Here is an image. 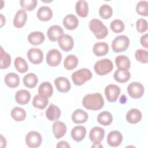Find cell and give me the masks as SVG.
Instances as JSON below:
<instances>
[{
  "instance_id": "f6af8a7d",
  "label": "cell",
  "mask_w": 148,
  "mask_h": 148,
  "mask_svg": "<svg viewBox=\"0 0 148 148\" xmlns=\"http://www.w3.org/2000/svg\"><path fill=\"white\" fill-rule=\"evenodd\" d=\"M140 43L145 48H147V34L142 35L140 38Z\"/></svg>"
},
{
  "instance_id": "e575fe53",
  "label": "cell",
  "mask_w": 148,
  "mask_h": 148,
  "mask_svg": "<svg viewBox=\"0 0 148 148\" xmlns=\"http://www.w3.org/2000/svg\"><path fill=\"white\" fill-rule=\"evenodd\" d=\"M78 64L77 58L73 54L68 55L64 60V66L67 70H72L75 68Z\"/></svg>"
},
{
  "instance_id": "ac0fdd59",
  "label": "cell",
  "mask_w": 148,
  "mask_h": 148,
  "mask_svg": "<svg viewBox=\"0 0 148 148\" xmlns=\"http://www.w3.org/2000/svg\"><path fill=\"white\" fill-rule=\"evenodd\" d=\"M53 132L57 139H59L64 136L66 132V127L65 124L61 121H56L52 127Z\"/></svg>"
},
{
  "instance_id": "9c48e42d",
  "label": "cell",
  "mask_w": 148,
  "mask_h": 148,
  "mask_svg": "<svg viewBox=\"0 0 148 148\" xmlns=\"http://www.w3.org/2000/svg\"><path fill=\"white\" fill-rule=\"evenodd\" d=\"M120 87L113 84L108 85L105 89V94L107 100L110 102H116L120 93Z\"/></svg>"
},
{
  "instance_id": "bcb514c9",
  "label": "cell",
  "mask_w": 148,
  "mask_h": 148,
  "mask_svg": "<svg viewBox=\"0 0 148 148\" xmlns=\"http://www.w3.org/2000/svg\"><path fill=\"white\" fill-rule=\"evenodd\" d=\"M57 147H70L68 143L64 140H61L59 142L56 146Z\"/></svg>"
},
{
  "instance_id": "7dc6e473",
  "label": "cell",
  "mask_w": 148,
  "mask_h": 148,
  "mask_svg": "<svg viewBox=\"0 0 148 148\" xmlns=\"http://www.w3.org/2000/svg\"><path fill=\"white\" fill-rule=\"evenodd\" d=\"M1 27H2L3 26V25L5 23V18L3 17V16L2 14H1Z\"/></svg>"
},
{
  "instance_id": "cb8c5ba5",
  "label": "cell",
  "mask_w": 148,
  "mask_h": 148,
  "mask_svg": "<svg viewBox=\"0 0 148 148\" xmlns=\"http://www.w3.org/2000/svg\"><path fill=\"white\" fill-rule=\"evenodd\" d=\"M142 117L140 111L138 109H132L130 110L126 114L127 121L131 124H136L139 122Z\"/></svg>"
},
{
  "instance_id": "d590c367",
  "label": "cell",
  "mask_w": 148,
  "mask_h": 148,
  "mask_svg": "<svg viewBox=\"0 0 148 148\" xmlns=\"http://www.w3.org/2000/svg\"><path fill=\"white\" fill-rule=\"evenodd\" d=\"M14 65L16 70L20 73H24L28 69V66L26 61L20 57L15 58Z\"/></svg>"
},
{
  "instance_id": "4fadbf2b",
  "label": "cell",
  "mask_w": 148,
  "mask_h": 148,
  "mask_svg": "<svg viewBox=\"0 0 148 148\" xmlns=\"http://www.w3.org/2000/svg\"><path fill=\"white\" fill-rule=\"evenodd\" d=\"M123 140V136L118 131H112L109 133L107 136L108 145L112 147L119 146Z\"/></svg>"
},
{
  "instance_id": "f35d334b",
  "label": "cell",
  "mask_w": 148,
  "mask_h": 148,
  "mask_svg": "<svg viewBox=\"0 0 148 148\" xmlns=\"http://www.w3.org/2000/svg\"><path fill=\"white\" fill-rule=\"evenodd\" d=\"M113 10L110 6L108 4H103L99 9L100 17L103 19H108L112 16Z\"/></svg>"
},
{
  "instance_id": "8fae6325",
  "label": "cell",
  "mask_w": 148,
  "mask_h": 148,
  "mask_svg": "<svg viewBox=\"0 0 148 148\" xmlns=\"http://www.w3.org/2000/svg\"><path fill=\"white\" fill-rule=\"evenodd\" d=\"M58 43L60 48L65 51H69L73 47V39L68 34H63L58 39Z\"/></svg>"
},
{
  "instance_id": "d6a6232c",
  "label": "cell",
  "mask_w": 148,
  "mask_h": 148,
  "mask_svg": "<svg viewBox=\"0 0 148 148\" xmlns=\"http://www.w3.org/2000/svg\"><path fill=\"white\" fill-rule=\"evenodd\" d=\"M113 120L111 113L107 111H103L98 114L97 116L98 122L103 125H109Z\"/></svg>"
},
{
  "instance_id": "d4e9b609",
  "label": "cell",
  "mask_w": 148,
  "mask_h": 148,
  "mask_svg": "<svg viewBox=\"0 0 148 148\" xmlns=\"http://www.w3.org/2000/svg\"><path fill=\"white\" fill-rule=\"evenodd\" d=\"M31 99L30 92L26 90H20L15 95V100L20 105L27 104Z\"/></svg>"
},
{
  "instance_id": "b9f144b4",
  "label": "cell",
  "mask_w": 148,
  "mask_h": 148,
  "mask_svg": "<svg viewBox=\"0 0 148 148\" xmlns=\"http://www.w3.org/2000/svg\"><path fill=\"white\" fill-rule=\"evenodd\" d=\"M135 57L137 61L142 63H147L148 62V53L146 50L138 49L135 51Z\"/></svg>"
},
{
  "instance_id": "8992f818",
  "label": "cell",
  "mask_w": 148,
  "mask_h": 148,
  "mask_svg": "<svg viewBox=\"0 0 148 148\" xmlns=\"http://www.w3.org/2000/svg\"><path fill=\"white\" fill-rule=\"evenodd\" d=\"M127 91L132 98H140L144 94V87L140 83L132 82L128 86Z\"/></svg>"
},
{
  "instance_id": "52a82bcc",
  "label": "cell",
  "mask_w": 148,
  "mask_h": 148,
  "mask_svg": "<svg viewBox=\"0 0 148 148\" xmlns=\"http://www.w3.org/2000/svg\"><path fill=\"white\" fill-rule=\"evenodd\" d=\"M42 139L40 134L36 131H30L25 136V142L28 147L35 148L42 143Z\"/></svg>"
},
{
  "instance_id": "484cf974",
  "label": "cell",
  "mask_w": 148,
  "mask_h": 148,
  "mask_svg": "<svg viewBox=\"0 0 148 148\" xmlns=\"http://www.w3.org/2000/svg\"><path fill=\"white\" fill-rule=\"evenodd\" d=\"M4 81L5 84L10 88H16L19 85L20 78L17 74L11 72L5 76Z\"/></svg>"
},
{
  "instance_id": "4316f807",
  "label": "cell",
  "mask_w": 148,
  "mask_h": 148,
  "mask_svg": "<svg viewBox=\"0 0 148 148\" xmlns=\"http://www.w3.org/2000/svg\"><path fill=\"white\" fill-rule=\"evenodd\" d=\"M115 63L119 69L128 70L131 66L130 59L124 55H120L116 57Z\"/></svg>"
},
{
  "instance_id": "6da1fadb",
  "label": "cell",
  "mask_w": 148,
  "mask_h": 148,
  "mask_svg": "<svg viewBox=\"0 0 148 148\" xmlns=\"http://www.w3.org/2000/svg\"><path fill=\"white\" fill-rule=\"evenodd\" d=\"M82 105L87 109L97 110L103 107L104 100L102 95L99 93L88 94L83 98Z\"/></svg>"
},
{
  "instance_id": "f546056e",
  "label": "cell",
  "mask_w": 148,
  "mask_h": 148,
  "mask_svg": "<svg viewBox=\"0 0 148 148\" xmlns=\"http://www.w3.org/2000/svg\"><path fill=\"white\" fill-rule=\"evenodd\" d=\"M75 9L77 15L79 16L82 17H87L88 13V6L87 2L83 0L78 1L76 3Z\"/></svg>"
},
{
  "instance_id": "44dd1931",
  "label": "cell",
  "mask_w": 148,
  "mask_h": 148,
  "mask_svg": "<svg viewBox=\"0 0 148 148\" xmlns=\"http://www.w3.org/2000/svg\"><path fill=\"white\" fill-rule=\"evenodd\" d=\"M45 114L48 120L50 121H55L60 118L61 116V110L56 105L51 104L46 110Z\"/></svg>"
},
{
  "instance_id": "74e56055",
  "label": "cell",
  "mask_w": 148,
  "mask_h": 148,
  "mask_svg": "<svg viewBox=\"0 0 148 148\" xmlns=\"http://www.w3.org/2000/svg\"><path fill=\"white\" fill-rule=\"evenodd\" d=\"M11 63L10 56L5 52L2 47H1V65L0 68L1 69H5L8 68Z\"/></svg>"
},
{
  "instance_id": "2e32d148",
  "label": "cell",
  "mask_w": 148,
  "mask_h": 148,
  "mask_svg": "<svg viewBox=\"0 0 148 148\" xmlns=\"http://www.w3.org/2000/svg\"><path fill=\"white\" fill-rule=\"evenodd\" d=\"M38 93L39 95L43 98H50L53 93V88L51 83L48 82L42 83L39 86Z\"/></svg>"
},
{
  "instance_id": "ffe728a7",
  "label": "cell",
  "mask_w": 148,
  "mask_h": 148,
  "mask_svg": "<svg viewBox=\"0 0 148 148\" xmlns=\"http://www.w3.org/2000/svg\"><path fill=\"white\" fill-rule=\"evenodd\" d=\"M63 24L65 28L69 30L75 29L79 24V20L74 14H67L63 20Z\"/></svg>"
},
{
  "instance_id": "e0dca14e",
  "label": "cell",
  "mask_w": 148,
  "mask_h": 148,
  "mask_svg": "<svg viewBox=\"0 0 148 148\" xmlns=\"http://www.w3.org/2000/svg\"><path fill=\"white\" fill-rule=\"evenodd\" d=\"M27 13L24 9L18 10L13 18V25L16 28H21L23 27L27 21Z\"/></svg>"
},
{
  "instance_id": "5bb4252c",
  "label": "cell",
  "mask_w": 148,
  "mask_h": 148,
  "mask_svg": "<svg viewBox=\"0 0 148 148\" xmlns=\"http://www.w3.org/2000/svg\"><path fill=\"white\" fill-rule=\"evenodd\" d=\"M54 84L57 90L61 92H68L71 87L69 80L65 77H58L54 80Z\"/></svg>"
},
{
  "instance_id": "ba28073f",
  "label": "cell",
  "mask_w": 148,
  "mask_h": 148,
  "mask_svg": "<svg viewBox=\"0 0 148 148\" xmlns=\"http://www.w3.org/2000/svg\"><path fill=\"white\" fill-rule=\"evenodd\" d=\"M62 55L60 51L56 49L50 50L46 55V62L49 66H56L61 62Z\"/></svg>"
},
{
  "instance_id": "5b68a950",
  "label": "cell",
  "mask_w": 148,
  "mask_h": 148,
  "mask_svg": "<svg viewBox=\"0 0 148 148\" xmlns=\"http://www.w3.org/2000/svg\"><path fill=\"white\" fill-rule=\"evenodd\" d=\"M130 45L129 38L125 35H119L116 37L112 43V50L116 53L122 52L127 49Z\"/></svg>"
},
{
  "instance_id": "4dcf8cb0",
  "label": "cell",
  "mask_w": 148,
  "mask_h": 148,
  "mask_svg": "<svg viewBox=\"0 0 148 148\" xmlns=\"http://www.w3.org/2000/svg\"><path fill=\"white\" fill-rule=\"evenodd\" d=\"M113 77L114 80L117 82L125 83L129 80L131 77V74L128 70L118 69L114 73Z\"/></svg>"
},
{
  "instance_id": "ee69618b",
  "label": "cell",
  "mask_w": 148,
  "mask_h": 148,
  "mask_svg": "<svg viewBox=\"0 0 148 148\" xmlns=\"http://www.w3.org/2000/svg\"><path fill=\"white\" fill-rule=\"evenodd\" d=\"M136 29L140 33H143L147 29V22L143 18H139L136 21Z\"/></svg>"
},
{
  "instance_id": "603a6c76",
  "label": "cell",
  "mask_w": 148,
  "mask_h": 148,
  "mask_svg": "<svg viewBox=\"0 0 148 148\" xmlns=\"http://www.w3.org/2000/svg\"><path fill=\"white\" fill-rule=\"evenodd\" d=\"M88 114L81 109H76L72 114V120L76 124L85 123L88 119Z\"/></svg>"
},
{
  "instance_id": "3957f363",
  "label": "cell",
  "mask_w": 148,
  "mask_h": 148,
  "mask_svg": "<svg viewBox=\"0 0 148 148\" xmlns=\"http://www.w3.org/2000/svg\"><path fill=\"white\" fill-rule=\"evenodd\" d=\"M94 69L95 73L100 76H103L111 72L113 69V64L108 58L100 60L95 62Z\"/></svg>"
},
{
  "instance_id": "30bf717a",
  "label": "cell",
  "mask_w": 148,
  "mask_h": 148,
  "mask_svg": "<svg viewBox=\"0 0 148 148\" xmlns=\"http://www.w3.org/2000/svg\"><path fill=\"white\" fill-rule=\"evenodd\" d=\"M27 57L29 61L34 64L42 62L43 58L42 51L38 48H31L27 52Z\"/></svg>"
},
{
  "instance_id": "1f68e13d",
  "label": "cell",
  "mask_w": 148,
  "mask_h": 148,
  "mask_svg": "<svg viewBox=\"0 0 148 148\" xmlns=\"http://www.w3.org/2000/svg\"><path fill=\"white\" fill-rule=\"evenodd\" d=\"M23 83L28 88H34L38 82L36 75L33 73H29L23 77Z\"/></svg>"
},
{
  "instance_id": "7c38bea8",
  "label": "cell",
  "mask_w": 148,
  "mask_h": 148,
  "mask_svg": "<svg viewBox=\"0 0 148 148\" xmlns=\"http://www.w3.org/2000/svg\"><path fill=\"white\" fill-rule=\"evenodd\" d=\"M105 136V130L99 127L92 128L89 134V138L94 143H100Z\"/></svg>"
},
{
  "instance_id": "f1b7e54d",
  "label": "cell",
  "mask_w": 148,
  "mask_h": 148,
  "mask_svg": "<svg viewBox=\"0 0 148 148\" xmlns=\"http://www.w3.org/2000/svg\"><path fill=\"white\" fill-rule=\"evenodd\" d=\"M44 34L39 31H35L30 33L28 36V42L33 45H38L45 40Z\"/></svg>"
},
{
  "instance_id": "60d3db41",
  "label": "cell",
  "mask_w": 148,
  "mask_h": 148,
  "mask_svg": "<svg viewBox=\"0 0 148 148\" xmlns=\"http://www.w3.org/2000/svg\"><path fill=\"white\" fill-rule=\"evenodd\" d=\"M110 29L115 33H120L123 31L125 25L124 23L119 19L113 20L110 24Z\"/></svg>"
},
{
  "instance_id": "8d00e7d4",
  "label": "cell",
  "mask_w": 148,
  "mask_h": 148,
  "mask_svg": "<svg viewBox=\"0 0 148 148\" xmlns=\"http://www.w3.org/2000/svg\"><path fill=\"white\" fill-rule=\"evenodd\" d=\"M49 101L47 98H43L39 95H36L33 98L32 105L35 108L40 109H45L48 105Z\"/></svg>"
},
{
  "instance_id": "ab89813d",
  "label": "cell",
  "mask_w": 148,
  "mask_h": 148,
  "mask_svg": "<svg viewBox=\"0 0 148 148\" xmlns=\"http://www.w3.org/2000/svg\"><path fill=\"white\" fill-rule=\"evenodd\" d=\"M136 10L139 14L147 16L148 14V2L146 1L138 2L136 5Z\"/></svg>"
},
{
  "instance_id": "277c9868",
  "label": "cell",
  "mask_w": 148,
  "mask_h": 148,
  "mask_svg": "<svg viewBox=\"0 0 148 148\" xmlns=\"http://www.w3.org/2000/svg\"><path fill=\"white\" fill-rule=\"evenodd\" d=\"M91 77L92 73L89 69L82 68L72 73V80L75 85L81 86L86 81L90 80Z\"/></svg>"
},
{
  "instance_id": "83f0119b",
  "label": "cell",
  "mask_w": 148,
  "mask_h": 148,
  "mask_svg": "<svg viewBox=\"0 0 148 148\" xmlns=\"http://www.w3.org/2000/svg\"><path fill=\"white\" fill-rule=\"evenodd\" d=\"M109 51V45L105 42H97L93 46V52L97 56L106 55Z\"/></svg>"
},
{
  "instance_id": "7bdbcfd3",
  "label": "cell",
  "mask_w": 148,
  "mask_h": 148,
  "mask_svg": "<svg viewBox=\"0 0 148 148\" xmlns=\"http://www.w3.org/2000/svg\"><path fill=\"white\" fill-rule=\"evenodd\" d=\"M21 6L24 9L31 11L34 10L38 3L36 0H21L20 1Z\"/></svg>"
},
{
  "instance_id": "9a60e30c",
  "label": "cell",
  "mask_w": 148,
  "mask_h": 148,
  "mask_svg": "<svg viewBox=\"0 0 148 148\" xmlns=\"http://www.w3.org/2000/svg\"><path fill=\"white\" fill-rule=\"evenodd\" d=\"M64 34L62 28L57 25L51 26L47 30V35L49 40L53 42L57 40Z\"/></svg>"
},
{
  "instance_id": "836d02e7",
  "label": "cell",
  "mask_w": 148,
  "mask_h": 148,
  "mask_svg": "<svg viewBox=\"0 0 148 148\" xmlns=\"http://www.w3.org/2000/svg\"><path fill=\"white\" fill-rule=\"evenodd\" d=\"M12 117L16 121H22L26 117V112L20 107H14L11 111Z\"/></svg>"
},
{
  "instance_id": "7402d4cb",
  "label": "cell",
  "mask_w": 148,
  "mask_h": 148,
  "mask_svg": "<svg viewBox=\"0 0 148 148\" xmlns=\"http://www.w3.org/2000/svg\"><path fill=\"white\" fill-rule=\"evenodd\" d=\"M71 134L74 140L80 142L85 138L86 135V129L82 125L76 126L72 128Z\"/></svg>"
},
{
  "instance_id": "d6986e66",
  "label": "cell",
  "mask_w": 148,
  "mask_h": 148,
  "mask_svg": "<svg viewBox=\"0 0 148 148\" xmlns=\"http://www.w3.org/2000/svg\"><path fill=\"white\" fill-rule=\"evenodd\" d=\"M36 16L40 20L46 21L50 20L52 18L53 12L50 7L43 6L39 8Z\"/></svg>"
},
{
  "instance_id": "7a4b0ae2",
  "label": "cell",
  "mask_w": 148,
  "mask_h": 148,
  "mask_svg": "<svg viewBox=\"0 0 148 148\" xmlns=\"http://www.w3.org/2000/svg\"><path fill=\"white\" fill-rule=\"evenodd\" d=\"M88 27L98 39L105 38L108 34L107 27L99 19L95 18L90 20Z\"/></svg>"
}]
</instances>
